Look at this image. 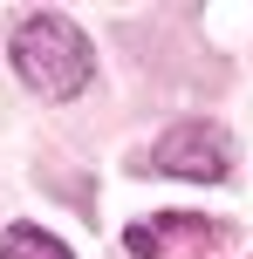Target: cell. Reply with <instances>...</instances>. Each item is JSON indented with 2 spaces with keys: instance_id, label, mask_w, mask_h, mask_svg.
<instances>
[{
  "instance_id": "obj_1",
  "label": "cell",
  "mask_w": 253,
  "mask_h": 259,
  "mask_svg": "<svg viewBox=\"0 0 253 259\" xmlns=\"http://www.w3.org/2000/svg\"><path fill=\"white\" fill-rule=\"evenodd\" d=\"M7 55H14V75H21L41 103H68V96H82V89H89V75H96V48H89V34H82L62 7H34V14H21V27H14Z\"/></svg>"
},
{
  "instance_id": "obj_2",
  "label": "cell",
  "mask_w": 253,
  "mask_h": 259,
  "mask_svg": "<svg viewBox=\"0 0 253 259\" xmlns=\"http://www.w3.org/2000/svg\"><path fill=\"white\" fill-rule=\"evenodd\" d=\"M233 157H240V143H233L226 123H171L158 143L144 150V170H158V178H192V184H219L233 178Z\"/></svg>"
},
{
  "instance_id": "obj_3",
  "label": "cell",
  "mask_w": 253,
  "mask_h": 259,
  "mask_svg": "<svg viewBox=\"0 0 253 259\" xmlns=\"http://www.w3.org/2000/svg\"><path fill=\"white\" fill-rule=\"evenodd\" d=\"M123 246L137 259H205L226 246V225L199 219V211H164V219H144L123 232Z\"/></svg>"
},
{
  "instance_id": "obj_4",
  "label": "cell",
  "mask_w": 253,
  "mask_h": 259,
  "mask_svg": "<svg viewBox=\"0 0 253 259\" xmlns=\"http://www.w3.org/2000/svg\"><path fill=\"white\" fill-rule=\"evenodd\" d=\"M0 259H76L55 232H41V225H7V239H0Z\"/></svg>"
}]
</instances>
